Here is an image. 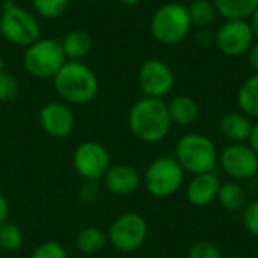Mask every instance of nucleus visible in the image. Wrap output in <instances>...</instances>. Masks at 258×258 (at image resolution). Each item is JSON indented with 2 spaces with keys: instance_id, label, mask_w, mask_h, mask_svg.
I'll list each match as a JSON object with an SVG mask.
<instances>
[{
  "instance_id": "37",
  "label": "nucleus",
  "mask_w": 258,
  "mask_h": 258,
  "mask_svg": "<svg viewBox=\"0 0 258 258\" xmlns=\"http://www.w3.org/2000/svg\"><path fill=\"white\" fill-rule=\"evenodd\" d=\"M5 67H6V65H5V60L0 57V71H5Z\"/></svg>"
},
{
  "instance_id": "6",
  "label": "nucleus",
  "mask_w": 258,
  "mask_h": 258,
  "mask_svg": "<svg viewBox=\"0 0 258 258\" xmlns=\"http://www.w3.org/2000/svg\"><path fill=\"white\" fill-rule=\"evenodd\" d=\"M62 44L56 39H38L26 48L23 65L36 79H53L65 65Z\"/></svg>"
},
{
  "instance_id": "3",
  "label": "nucleus",
  "mask_w": 258,
  "mask_h": 258,
  "mask_svg": "<svg viewBox=\"0 0 258 258\" xmlns=\"http://www.w3.org/2000/svg\"><path fill=\"white\" fill-rule=\"evenodd\" d=\"M175 159L192 175L215 172L219 165V151L216 144L206 135L187 133L175 145Z\"/></svg>"
},
{
  "instance_id": "7",
  "label": "nucleus",
  "mask_w": 258,
  "mask_h": 258,
  "mask_svg": "<svg viewBox=\"0 0 258 258\" xmlns=\"http://www.w3.org/2000/svg\"><path fill=\"white\" fill-rule=\"evenodd\" d=\"M0 33L14 45L29 47L39 39L41 27L30 12L9 3L0 17Z\"/></svg>"
},
{
  "instance_id": "17",
  "label": "nucleus",
  "mask_w": 258,
  "mask_h": 258,
  "mask_svg": "<svg viewBox=\"0 0 258 258\" xmlns=\"http://www.w3.org/2000/svg\"><path fill=\"white\" fill-rule=\"evenodd\" d=\"M171 122L180 127L192 125L200 116L198 103L189 95H175L166 103Z\"/></svg>"
},
{
  "instance_id": "28",
  "label": "nucleus",
  "mask_w": 258,
  "mask_h": 258,
  "mask_svg": "<svg viewBox=\"0 0 258 258\" xmlns=\"http://www.w3.org/2000/svg\"><path fill=\"white\" fill-rule=\"evenodd\" d=\"M30 258H68L65 248L54 240H48L36 246Z\"/></svg>"
},
{
  "instance_id": "1",
  "label": "nucleus",
  "mask_w": 258,
  "mask_h": 258,
  "mask_svg": "<svg viewBox=\"0 0 258 258\" xmlns=\"http://www.w3.org/2000/svg\"><path fill=\"white\" fill-rule=\"evenodd\" d=\"M168 106L160 98L144 97L138 100L128 112L130 132L145 144H159L171 132Z\"/></svg>"
},
{
  "instance_id": "34",
  "label": "nucleus",
  "mask_w": 258,
  "mask_h": 258,
  "mask_svg": "<svg viewBox=\"0 0 258 258\" xmlns=\"http://www.w3.org/2000/svg\"><path fill=\"white\" fill-rule=\"evenodd\" d=\"M248 144L251 145V148L258 154V121L254 122V125H252V132H251Z\"/></svg>"
},
{
  "instance_id": "16",
  "label": "nucleus",
  "mask_w": 258,
  "mask_h": 258,
  "mask_svg": "<svg viewBox=\"0 0 258 258\" xmlns=\"http://www.w3.org/2000/svg\"><path fill=\"white\" fill-rule=\"evenodd\" d=\"M252 119L242 112H230L219 121V132L228 144H248L252 132Z\"/></svg>"
},
{
  "instance_id": "31",
  "label": "nucleus",
  "mask_w": 258,
  "mask_h": 258,
  "mask_svg": "<svg viewBox=\"0 0 258 258\" xmlns=\"http://www.w3.org/2000/svg\"><path fill=\"white\" fill-rule=\"evenodd\" d=\"M195 41L200 45L207 47L209 44L215 42V33L213 32H209L206 29H200V32H197V35H195Z\"/></svg>"
},
{
  "instance_id": "33",
  "label": "nucleus",
  "mask_w": 258,
  "mask_h": 258,
  "mask_svg": "<svg viewBox=\"0 0 258 258\" xmlns=\"http://www.w3.org/2000/svg\"><path fill=\"white\" fill-rule=\"evenodd\" d=\"M8 216H9V204L6 198L0 194V225L8 222Z\"/></svg>"
},
{
  "instance_id": "36",
  "label": "nucleus",
  "mask_w": 258,
  "mask_h": 258,
  "mask_svg": "<svg viewBox=\"0 0 258 258\" xmlns=\"http://www.w3.org/2000/svg\"><path fill=\"white\" fill-rule=\"evenodd\" d=\"M121 3H124V5H138L139 2H142V0H119Z\"/></svg>"
},
{
  "instance_id": "29",
  "label": "nucleus",
  "mask_w": 258,
  "mask_h": 258,
  "mask_svg": "<svg viewBox=\"0 0 258 258\" xmlns=\"http://www.w3.org/2000/svg\"><path fill=\"white\" fill-rule=\"evenodd\" d=\"M243 224L254 237H258V200L248 203L243 209Z\"/></svg>"
},
{
  "instance_id": "22",
  "label": "nucleus",
  "mask_w": 258,
  "mask_h": 258,
  "mask_svg": "<svg viewBox=\"0 0 258 258\" xmlns=\"http://www.w3.org/2000/svg\"><path fill=\"white\" fill-rule=\"evenodd\" d=\"M65 57H70L73 60L85 57L92 47V39L91 35L85 30H73L67 33L63 41L60 42Z\"/></svg>"
},
{
  "instance_id": "15",
  "label": "nucleus",
  "mask_w": 258,
  "mask_h": 258,
  "mask_svg": "<svg viewBox=\"0 0 258 258\" xmlns=\"http://www.w3.org/2000/svg\"><path fill=\"white\" fill-rule=\"evenodd\" d=\"M103 180L109 192H112L113 195H121V197L132 195L133 192L139 189L142 183V177L138 172V169L125 163L110 166Z\"/></svg>"
},
{
  "instance_id": "21",
  "label": "nucleus",
  "mask_w": 258,
  "mask_h": 258,
  "mask_svg": "<svg viewBox=\"0 0 258 258\" xmlns=\"http://www.w3.org/2000/svg\"><path fill=\"white\" fill-rule=\"evenodd\" d=\"M107 234L97 227H85L76 236V246L82 254H97L107 245Z\"/></svg>"
},
{
  "instance_id": "2",
  "label": "nucleus",
  "mask_w": 258,
  "mask_h": 258,
  "mask_svg": "<svg viewBox=\"0 0 258 258\" xmlns=\"http://www.w3.org/2000/svg\"><path fill=\"white\" fill-rule=\"evenodd\" d=\"M56 92L68 103L86 104L98 94V79L95 73L79 60L65 62V65L53 77Z\"/></svg>"
},
{
  "instance_id": "12",
  "label": "nucleus",
  "mask_w": 258,
  "mask_h": 258,
  "mask_svg": "<svg viewBox=\"0 0 258 258\" xmlns=\"http://www.w3.org/2000/svg\"><path fill=\"white\" fill-rule=\"evenodd\" d=\"M254 33L248 20H225L215 33V44L227 56H242L254 44Z\"/></svg>"
},
{
  "instance_id": "19",
  "label": "nucleus",
  "mask_w": 258,
  "mask_h": 258,
  "mask_svg": "<svg viewBox=\"0 0 258 258\" xmlns=\"http://www.w3.org/2000/svg\"><path fill=\"white\" fill-rule=\"evenodd\" d=\"M216 12L225 20H249L258 0H212Z\"/></svg>"
},
{
  "instance_id": "13",
  "label": "nucleus",
  "mask_w": 258,
  "mask_h": 258,
  "mask_svg": "<svg viewBox=\"0 0 258 258\" xmlns=\"http://www.w3.org/2000/svg\"><path fill=\"white\" fill-rule=\"evenodd\" d=\"M39 125L45 135L54 139H63L74 130V115L67 104L51 101L42 106L39 112Z\"/></svg>"
},
{
  "instance_id": "5",
  "label": "nucleus",
  "mask_w": 258,
  "mask_h": 258,
  "mask_svg": "<svg viewBox=\"0 0 258 258\" xmlns=\"http://www.w3.org/2000/svg\"><path fill=\"white\" fill-rule=\"evenodd\" d=\"M184 174V169L175 157H157L148 165L144 174V184L154 198H169L181 189Z\"/></svg>"
},
{
  "instance_id": "27",
  "label": "nucleus",
  "mask_w": 258,
  "mask_h": 258,
  "mask_svg": "<svg viewBox=\"0 0 258 258\" xmlns=\"http://www.w3.org/2000/svg\"><path fill=\"white\" fill-rule=\"evenodd\" d=\"M18 82L17 79L6 73V71H0V101L2 103H8L17 98L18 95Z\"/></svg>"
},
{
  "instance_id": "25",
  "label": "nucleus",
  "mask_w": 258,
  "mask_h": 258,
  "mask_svg": "<svg viewBox=\"0 0 258 258\" xmlns=\"http://www.w3.org/2000/svg\"><path fill=\"white\" fill-rule=\"evenodd\" d=\"M70 0H32L36 12L45 18H57L60 17L67 8Z\"/></svg>"
},
{
  "instance_id": "38",
  "label": "nucleus",
  "mask_w": 258,
  "mask_h": 258,
  "mask_svg": "<svg viewBox=\"0 0 258 258\" xmlns=\"http://www.w3.org/2000/svg\"><path fill=\"white\" fill-rule=\"evenodd\" d=\"M224 258H242V257H239V255H227V257H224Z\"/></svg>"
},
{
  "instance_id": "9",
  "label": "nucleus",
  "mask_w": 258,
  "mask_h": 258,
  "mask_svg": "<svg viewBox=\"0 0 258 258\" xmlns=\"http://www.w3.org/2000/svg\"><path fill=\"white\" fill-rule=\"evenodd\" d=\"M73 166L85 181H98L104 178L112 166L110 154L100 142L86 141L74 150Z\"/></svg>"
},
{
  "instance_id": "11",
  "label": "nucleus",
  "mask_w": 258,
  "mask_h": 258,
  "mask_svg": "<svg viewBox=\"0 0 258 258\" xmlns=\"http://www.w3.org/2000/svg\"><path fill=\"white\" fill-rule=\"evenodd\" d=\"M138 83L145 97L163 100L174 89L175 76L171 67L163 60L150 59L141 67L138 73Z\"/></svg>"
},
{
  "instance_id": "8",
  "label": "nucleus",
  "mask_w": 258,
  "mask_h": 258,
  "mask_svg": "<svg viewBox=\"0 0 258 258\" xmlns=\"http://www.w3.org/2000/svg\"><path fill=\"white\" fill-rule=\"evenodd\" d=\"M147 236V221L138 213H124L112 222L107 240L119 252H135L145 243Z\"/></svg>"
},
{
  "instance_id": "4",
  "label": "nucleus",
  "mask_w": 258,
  "mask_h": 258,
  "mask_svg": "<svg viewBox=\"0 0 258 258\" xmlns=\"http://www.w3.org/2000/svg\"><path fill=\"white\" fill-rule=\"evenodd\" d=\"M190 29L192 23L187 6L175 2L160 6L150 23L153 38L165 45H175L181 42L189 35Z\"/></svg>"
},
{
  "instance_id": "30",
  "label": "nucleus",
  "mask_w": 258,
  "mask_h": 258,
  "mask_svg": "<svg viewBox=\"0 0 258 258\" xmlns=\"http://www.w3.org/2000/svg\"><path fill=\"white\" fill-rule=\"evenodd\" d=\"M82 201L85 203H94L98 200L100 197V187L95 184V181H85L80 187V192H79Z\"/></svg>"
},
{
  "instance_id": "24",
  "label": "nucleus",
  "mask_w": 258,
  "mask_h": 258,
  "mask_svg": "<svg viewBox=\"0 0 258 258\" xmlns=\"http://www.w3.org/2000/svg\"><path fill=\"white\" fill-rule=\"evenodd\" d=\"M24 242V233L23 230L12 224L5 222L0 225V249L6 252H15L23 246Z\"/></svg>"
},
{
  "instance_id": "18",
  "label": "nucleus",
  "mask_w": 258,
  "mask_h": 258,
  "mask_svg": "<svg viewBox=\"0 0 258 258\" xmlns=\"http://www.w3.org/2000/svg\"><path fill=\"white\" fill-rule=\"evenodd\" d=\"M216 201L228 212H243L248 204V194L239 181L221 183Z\"/></svg>"
},
{
  "instance_id": "10",
  "label": "nucleus",
  "mask_w": 258,
  "mask_h": 258,
  "mask_svg": "<svg viewBox=\"0 0 258 258\" xmlns=\"http://www.w3.org/2000/svg\"><path fill=\"white\" fill-rule=\"evenodd\" d=\"M222 171L234 181H246L258 174V154L249 144H228L219 153Z\"/></svg>"
},
{
  "instance_id": "39",
  "label": "nucleus",
  "mask_w": 258,
  "mask_h": 258,
  "mask_svg": "<svg viewBox=\"0 0 258 258\" xmlns=\"http://www.w3.org/2000/svg\"><path fill=\"white\" fill-rule=\"evenodd\" d=\"M88 2H100V0H88Z\"/></svg>"
},
{
  "instance_id": "32",
  "label": "nucleus",
  "mask_w": 258,
  "mask_h": 258,
  "mask_svg": "<svg viewBox=\"0 0 258 258\" xmlns=\"http://www.w3.org/2000/svg\"><path fill=\"white\" fill-rule=\"evenodd\" d=\"M248 62L251 65V68L254 70V73L258 74V42H254L252 47L248 51Z\"/></svg>"
},
{
  "instance_id": "35",
  "label": "nucleus",
  "mask_w": 258,
  "mask_h": 258,
  "mask_svg": "<svg viewBox=\"0 0 258 258\" xmlns=\"http://www.w3.org/2000/svg\"><path fill=\"white\" fill-rule=\"evenodd\" d=\"M249 26H251V29H252V33H254V36L258 39V8L252 12V15L249 17Z\"/></svg>"
},
{
  "instance_id": "23",
  "label": "nucleus",
  "mask_w": 258,
  "mask_h": 258,
  "mask_svg": "<svg viewBox=\"0 0 258 258\" xmlns=\"http://www.w3.org/2000/svg\"><path fill=\"white\" fill-rule=\"evenodd\" d=\"M187 12L192 26L200 29H206L207 26H210L218 15L212 0H194L187 6Z\"/></svg>"
},
{
  "instance_id": "26",
  "label": "nucleus",
  "mask_w": 258,
  "mask_h": 258,
  "mask_svg": "<svg viewBox=\"0 0 258 258\" xmlns=\"http://www.w3.org/2000/svg\"><path fill=\"white\" fill-rule=\"evenodd\" d=\"M187 258H224V255L215 243L209 240H198L189 248Z\"/></svg>"
},
{
  "instance_id": "14",
  "label": "nucleus",
  "mask_w": 258,
  "mask_h": 258,
  "mask_svg": "<svg viewBox=\"0 0 258 258\" xmlns=\"http://www.w3.org/2000/svg\"><path fill=\"white\" fill-rule=\"evenodd\" d=\"M219 187L221 180L215 172L194 175L186 189L187 201L195 207H207L216 201Z\"/></svg>"
},
{
  "instance_id": "20",
  "label": "nucleus",
  "mask_w": 258,
  "mask_h": 258,
  "mask_svg": "<svg viewBox=\"0 0 258 258\" xmlns=\"http://www.w3.org/2000/svg\"><path fill=\"white\" fill-rule=\"evenodd\" d=\"M237 106L242 113L258 121V74L246 79L239 88Z\"/></svg>"
}]
</instances>
